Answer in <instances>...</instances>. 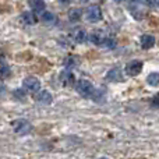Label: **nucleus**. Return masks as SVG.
Returning a JSON list of instances; mask_svg holds the SVG:
<instances>
[{
    "label": "nucleus",
    "instance_id": "obj_1",
    "mask_svg": "<svg viewBox=\"0 0 159 159\" xmlns=\"http://www.w3.org/2000/svg\"><path fill=\"white\" fill-rule=\"evenodd\" d=\"M75 89H77V92L81 96H84V98H89V96H92L95 88H93V85H92L91 81L82 78V80H78L77 81V84H75Z\"/></svg>",
    "mask_w": 159,
    "mask_h": 159
},
{
    "label": "nucleus",
    "instance_id": "obj_2",
    "mask_svg": "<svg viewBox=\"0 0 159 159\" xmlns=\"http://www.w3.org/2000/svg\"><path fill=\"white\" fill-rule=\"evenodd\" d=\"M13 127H14V131L20 135H25V134H28V133H31V130H32V126H31L30 121L25 120V119L16 120L13 124Z\"/></svg>",
    "mask_w": 159,
    "mask_h": 159
},
{
    "label": "nucleus",
    "instance_id": "obj_3",
    "mask_svg": "<svg viewBox=\"0 0 159 159\" xmlns=\"http://www.w3.org/2000/svg\"><path fill=\"white\" fill-rule=\"evenodd\" d=\"M85 17L89 22H98L102 20V10L99 6H89L87 8V13H85Z\"/></svg>",
    "mask_w": 159,
    "mask_h": 159
},
{
    "label": "nucleus",
    "instance_id": "obj_4",
    "mask_svg": "<svg viewBox=\"0 0 159 159\" xmlns=\"http://www.w3.org/2000/svg\"><path fill=\"white\" fill-rule=\"evenodd\" d=\"M22 87H24L25 91L34 93V92H38L39 91V88H41V82H39V80L35 78V77H27L24 81H22Z\"/></svg>",
    "mask_w": 159,
    "mask_h": 159
},
{
    "label": "nucleus",
    "instance_id": "obj_5",
    "mask_svg": "<svg viewBox=\"0 0 159 159\" xmlns=\"http://www.w3.org/2000/svg\"><path fill=\"white\" fill-rule=\"evenodd\" d=\"M143 71V61L140 60H131L126 64V73L127 75H138Z\"/></svg>",
    "mask_w": 159,
    "mask_h": 159
},
{
    "label": "nucleus",
    "instance_id": "obj_6",
    "mask_svg": "<svg viewBox=\"0 0 159 159\" xmlns=\"http://www.w3.org/2000/svg\"><path fill=\"white\" fill-rule=\"evenodd\" d=\"M60 81L64 87H73V85H75V77L69 70H66V71H63L60 74Z\"/></svg>",
    "mask_w": 159,
    "mask_h": 159
},
{
    "label": "nucleus",
    "instance_id": "obj_7",
    "mask_svg": "<svg viewBox=\"0 0 159 159\" xmlns=\"http://www.w3.org/2000/svg\"><path fill=\"white\" fill-rule=\"evenodd\" d=\"M106 78L112 82H119V81H123V73L119 67H115V69L109 70L106 74Z\"/></svg>",
    "mask_w": 159,
    "mask_h": 159
},
{
    "label": "nucleus",
    "instance_id": "obj_8",
    "mask_svg": "<svg viewBox=\"0 0 159 159\" xmlns=\"http://www.w3.org/2000/svg\"><path fill=\"white\" fill-rule=\"evenodd\" d=\"M89 38H91V42H92L93 45H99V46H101V45L105 43V41H106L107 36L105 35L102 31H93V32L91 34Z\"/></svg>",
    "mask_w": 159,
    "mask_h": 159
},
{
    "label": "nucleus",
    "instance_id": "obj_9",
    "mask_svg": "<svg viewBox=\"0 0 159 159\" xmlns=\"http://www.w3.org/2000/svg\"><path fill=\"white\" fill-rule=\"evenodd\" d=\"M71 38H73V41L77 42V43H84V42L87 41L88 35H87V32H85L84 30L78 28V30H74L71 32Z\"/></svg>",
    "mask_w": 159,
    "mask_h": 159
},
{
    "label": "nucleus",
    "instance_id": "obj_10",
    "mask_svg": "<svg viewBox=\"0 0 159 159\" xmlns=\"http://www.w3.org/2000/svg\"><path fill=\"white\" fill-rule=\"evenodd\" d=\"M35 99H36V102H39V103H42V105H49V103H52L53 96H52V93L48 92V91H42V92H39L38 95L35 96Z\"/></svg>",
    "mask_w": 159,
    "mask_h": 159
},
{
    "label": "nucleus",
    "instance_id": "obj_11",
    "mask_svg": "<svg viewBox=\"0 0 159 159\" xmlns=\"http://www.w3.org/2000/svg\"><path fill=\"white\" fill-rule=\"evenodd\" d=\"M41 20L45 25H55L56 22H57V17H56V14L50 13V11H43Z\"/></svg>",
    "mask_w": 159,
    "mask_h": 159
},
{
    "label": "nucleus",
    "instance_id": "obj_12",
    "mask_svg": "<svg viewBox=\"0 0 159 159\" xmlns=\"http://www.w3.org/2000/svg\"><path fill=\"white\" fill-rule=\"evenodd\" d=\"M21 22L25 25H34L36 22L35 14L31 13V11H24V13L21 14Z\"/></svg>",
    "mask_w": 159,
    "mask_h": 159
},
{
    "label": "nucleus",
    "instance_id": "obj_13",
    "mask_svg": "<svg viewBox=\"0 0 159 159\" xmlns=\"http://www.w3.org/2000/svg\"><path fill=\"white\" fill-rule=\"evenodd\" d=\"M140 42H141L143 49H151V48L155 45V38L152 35H143L140 39Z\"/></svg>",
    "mask_w": 159,
    "mask_h": 159
},
{
    "label": "nucleus",
    "instance_id": "obj_14",
    "mask_svg": "<svg viewBox=\"0 0 159 159\" xmlns=\"http://www.w3.org/2000/svg\"><path fill=\"white\" fill-rule=\"evenodd\" d=\"M30 7L32 8L35 13H42L45 10V2L43 0H28Z\"/></svg>",
    "mask_w": 159,
    "mask_h": 159
},
{
    "label": "nucleus",
    "instance_id": "obj_15",
    "mask_svg": "<svg viewBox=\"0 0 159 159\" xmlns=\"http://www.w3.org/2000/svg\"><path fill=\"white\" fill-rule=\"evenodd\" d=\"M64 67H66L67 70H70V69H74V67H77L78 66V59L77 57H74V56H70V57H67L66 60H64Z\"/></svg>",
    "mask_w": 159,
    "mask_h": 159
},
{
    "label": "nucleus",
    "instance_id": "obj_16",
    "mask_svg": "<svg viewBox=\"0 0 159 159\" xmlns=\"http://www.w3.org/2000/svg\"><path fill=\"white\" fill-rule=\"evenodd\" d=\"M81 10L80 8H71V10L69 11V20L71 22H75V21H78L80 18H81Z\"/></svg>",
    "mask_w": 159,
    "mask_h": 159
},
{
    "label": "nucleus",
    "instance_id": "obj_17",
    "mask_svg": "<svg viewBox=\"0 0 159 159\" xmlns=\"http://www.w3.org/2000/svg\"><path fill=\"white\" fill-rule=\"evenodd\" d=\"M147 82H148L149 85H152V87H157L159 85V73H151V74L147 77Z\"/></svg>",
    "mask_w": 159,
    "mask_h": 159
},
{
    "label": "nucleus",
    "instance_id": "obj_18",
    "mask_svg": "<svg viewBox=\"0 0 159 159\" xmlns=\"http://www.w3.org/2000/svg\"><path fill=\"white\" fill-rule=\"evenodd\" d=\"M10 73H11V70H10V67H8L7 64L0 63V80L7 78L8 75H10Z\"/></svg>",
    "mask_w": 159,
    "mask_h": 159
},
{
    "label": "nucleus",
    "instance_id": "obj_19",
    "mask_svg": "<svg viewBox=\"0 0 159 159\" xmlns=\"http://www.w3.org/2000/svg\"><path fill=\"white\" fill-rule=\"evenodd\" d=\"M103 46L109 48V49H113V48H116V41L113 38H109V36H107L106 41H105V43H103Z\"/></svg>",
    "mask_w": 159,
    "mask_h": 159
},
{
    "label": "nucleus",
    "instance_id": "obj_20",
    "mask_svg": "<svg viewBox=\"0 0 159 159\" xmlns=\"http://www.w3.org/2000/svg\"><path fill=\"white\" fill-rule=\"evenodd\" d=\"M14 96H16V99H21V101H24V98H25V93H24V91L22 89H16L14 91Z\"/></svg>",
    "mask_w": 159,
    "mask_h": 159
},
{
    "label": "nucleus",
    "instance_id": "obj_21",
    "mask_svg": "<svg viewBox=\"0 0 159 159\" xmlns=\"http://www.w3.org/2000/svg\"><path fill=\"white\" fill-rule=\"evenodd\" d=\"M141 3H144V4L149 6V7H154L155 4H157V0H140Z\"/></svg>",
    "mask_w": 159,
    "mask_h": 159
},
{
    "label": "nucleus",
    "instance_id": "obj_22",
    "mask_svg": "<svg viewBox=\"0 0 159 159\" xmlns=\"http://www.w3.org/2000/svg\"><path fill=\"white\" fill-rule=\"evenodd\" d=\"M151 105L154 107H158V109H159V95H157V96H154V98H152Z\"/></svg>",
    "mask_w": 159,
    "mask_h": 159
},
{
    "label": "nucleus",
    "instance_id": "obj_23",
    "mask_svg": "<svg viewBox=\"0 0 159 159\" xmlns=\"http://www.w3.org/2000/svg\"><path fill=\"white\" fill-rule=\"evenodd\" d=\"M60 4H70L71 3V0H57Z\"/></svg>",
    "mask_w": 159,
    "mask_h": 159
},
{
    "label": "nucleus",
    "instance_id": "obj_24",
    "mask_svg": "<svg viewBox=\"0 0 159 159\" xmlns=\"http://www.w3.org/2000/svg\"><path fill=\"white\" fill-rule=\"evenodd\" d=\"M3 59H4V53H3V50L0 49V63L3 61Z\"/></svg>",
    "mask_w": 159,
    "mask_h": 159
},
{
    "label": "nucleus",
    "instance_id": "obj_25",
    "mask_svg": "<svg viewBox=\"0 0 159 159\" xmlns=\"http://www.w3.org/2000/svg\"><path fill=\"white\" fill-rule=\"evenodd\" d=\"M81 2H82V3H87V2H88V0H81Z\"/></svg>",
    "mask_w": 159,
    "mask_h": 159
},
{
    "label": "nucleus",
    "instance_id": "obj_26",
    "mask_svg": "<svg viewBox=\"0 0 159 159\" xmlns=\"http://www.w3.org/2000/svg\"><path fill=\"white\" fill-rule=\"evenodd\" d=\"M115 2H117V3H119V2H121V0H115Z\"/></svg>",
    "mask_w": 159,
    "mask_h": 159
},
{
    "label": "nucleus",
    "instance_id": "obj_27",
    "mask_svg": "<svg viewBox=\"0 0 159 159\" xmlns=\"http://www.w3.org/2000/svg\"><path fill=\"white\" fill-rule=\"evenodd\" d=\"M99 159H107V158H99Z\"/></svg>",
    "mask_w": 159,
    "mask_h": 159
},
{
    "label": "nucleus",
    "instance_id": "obj_28",
    "mask_svg": "<svg viewBox=\"0 0 159 159\" xmlns=\"http://www.w3.org/2000/svg\"><path fill=\"white\" fill-rule=\"evenodd\" d=\"M158 4H159V3H158Z\"/></svg>",
    "mask_w": 159,
    "mask_h": 159
}]
</instances>
